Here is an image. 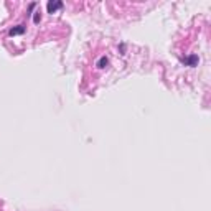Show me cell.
Segmentation results:
<instances>
[{
    "label": "cell",
    "mask_w": 211,
    "mask_h": 211,
    "mask_svg": "<svg viewBox=\"0 0 211 211\" xmlns=\"http://www.w3.org/2000/svg\"><path fill=\"white\" fill-rule=\"evenodd\" d=\"M59 9H63V2H59V0H50V2L46 3V10H48V13H56Z\"/></svg>",
    "instance_id": "6da1fadb"
},
{
    "label": "cell",
    "mask_w": 211,
    "mask_h": 211,
    "mask_svg": "<svg viewBox=\"0 0 211 211\" xmlns=\"http://www.w3.org/2000/svg\"><path fill=\"white\" fill-rule=\"evenodd\" d=\"M183 63L186 64V66H196V64H198V56H196V55L188 56V58L183 59Z\"/></svg>",
    "instance_id": "7a4b0ae2"
},
{
    "label": "cell",
    "mask_w": 211,
    "mask_h": 211,
    "mask_svg": "<svg viewBox=\"0 0 211 211\" xmlns=\"http://www.w3.org/2000/svg\"><path fill=\"white\" fill-rule=\"evenodd\" d=\"M25 30H27V28L23 27V25H17V27H13V28L10 30V36H15V35H23V33H25Z\"/></svg>",
    "instance_id": "3957f363"
},
{
    "label": "cell",
    "mask_w": 211,
    "mask_h": 211,
    "mask_svg": "<svg viewBox=\"0 0 211 211\" xmlns=\"http://www.w3.org/2000/svg\"><path fill=\"white\" fill-rule=\"evenodd\" d=\"M109 64V59H107V56H101L99 58V61H97V68L99 70H104L106 66Z\"/></svg>",
    "instance_id": "277c9868"
},
{
    "label": "cell",
    "mask_w": 211,
    "mask_h": 211,
    "mask_svg": "<svg viewBox=\"0 0 211 211\" xmlns=\"http://www.w3.org/2000/svg\"><path fill=\"white\" fill-rule=\"evenodd\" d=\"M40 20H41V15H40V12H36L35 17H33V22H35V23H38Z\"/></svg>",
    "instance_id": "5b68a950"
}]
</instances>
